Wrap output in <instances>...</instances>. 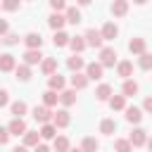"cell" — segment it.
I'll return each instance as SVG.
<instances>
[{
  "instance_id": "816d5d0a",
  "label": "cell",
  "mask_w": 152,
  "mask_h": 152,
  "mask_svg": "<svg viewBox=\"0 0 152 152\" xmlns=\"http://www.w3.org/2000/svg\"><path fill=\"white\" fill-rule=\"evenodd\" d=\"M0 43H2V38H0Z\"/></svg>"
},
{
  "instance_id": "b9f144b4",
  "label": "cell",
  "mask_w": 152,
  "mask_h": 152,
  "mask_svg": "<svg viewBox=\"0 0 152 152\" xmlns=\"http://www.w3.org/2000/svg\"><path fill=\"white\" fill-rule=\"evenodd\" d=\"M7 102H10V93H7V90H2V88H0V107H5V104H7Z\"/></svg>"
},
{
  "instance_id": "c3c4849f",
  "label": "cell",
  "mask_w": 152,
  "mask_h": 152,
  "mask_svg": "<svg viewBox=\"0 0 152 152\" xmlns=\"http://www.w3.org/2000/svg\"><path fill=\"white\" fill-rule=\"evenodd\" d=\"M133 2H135V5H145L147 0H133Z\"/></svg>"
},
{
  "instance_id": "9a60e30c",
  "label": "cell",
  "mask_w": 152,
  "mask_h": 152,
  "mask_svg": "<svg viewBox=\"0 0 152 152\" xmlns=\"http://www.w3.org/2000/svg\"><path fill=\"white\" fill-rule=\"evenodd\" d=\"M64 86H66V81H64V76H59V74H52V76L48 78V88L55 90V93H62Z\"/></svg>"
},
{
  "instance_id": "bcb514c9",
  "label": "cell",
  "mask_w": 152,
  "mask_h": 152,
  "mask_svg": "<svg viewBox=\"0 0 152 152\" xmlns=\"http://www.w3.org/2000/svg\"><path fill=\"white\" fill-rule=\"evenodd\" d=\"M12 152H28V147H26V145H17Z\"/></svg>"
},
{
  "instance_id": "5bb4252c",
  "label": "cell",
  "mask_w": 152,
  "mask_h": 152,
  "mask_svg": "<svg viewBox=\"0 0 152 152\" xmlns=\"http://www.w3.org/2000/svg\"><path fill=\"white\" fill-rule=\"evenodd\" d=\"M116 74H119L124 81H128V78L133 76V62H128V59L119 62V64H116Z\"/></svg>"
},
{
  "instance_id": "83f0119b",
  "label": "cell",
  "mask_w": 152,
  "mask_h": 152,
  "mask_svg": "<svg viewBox=\"0 0 152 152\" xmlns=\"http://www.w3.org/2000/svg\"><path fill=\"white\" fill-rule=\"evenodd\" d=\"M52 147H55V152H69L71 147H69V138L66 135H57L55 138V142H52Z\"/></svg>"
},
{
  "instance_id": "d6a6232c",
  "label": "cell",
  "mask_w": 152,
  "mask_h": 152,
  "mask_svg": "<svg viewBox=\"0 0 152 152\" xmlns=\"http://www.w3.org/2000/svg\"><path fill=\"white\" fill-rule=\"evenodd\" d=\"M135 93H138V83H135V81H131V78H128V81H124L121 95H126V97H133Z\"/></svg>"
},
{
  "instance_id": "7bdbcfd3",
  "label": "cell",
  "mask_w": 152,
  "mask_h": 152,
  "mask_svg": "<svg viewBox=\"0 0 152 152\" xmlns=\"http://www.w3.org/2000/svg\"><path fill=\"white\" fill-rule=\"evenodd\" d=\"M142 109H145V112H147V114H152V95H150V97H145V100H142Z\"/></svg>"
},
{
  "instance_id": "4fadbf2b",
  "label": "cell",
  "mask_w": 152,
  "mask_h": 152,
  "mask_svg": "<svg viewBox=\"0 0 152 152\" xmlns=\"http://www.w3.org/2000/svg\"><path fill=\"white\" fill-rule=\"evenodd\" d=\"M40 71H43L48 78H50L52 74H57V59H55V57H45V59L40 62Z\"/></svg>"
},
{
  "instance_id": "f35d334b",
  "label": "cell",
  "mask_w": 152,
  "mask_h": 152,
  "mask_svg": "<svg viewBox=\"0 0 152 152\" xmlns=\"http://www.w3.org/2000/svg\"><path fill=\"white\" fill-rule=\"evenodd\" d=\"M50 7L55 12H66V0H50Z\"/></svg>"
},
{
  "instance_id": "1f68e13d",
  "label": "cell",
  "mask_w": 152,
  "mask_h": 152,
  "mask_svg": "<svg viewBox=\"0 0 152 152\" xmlns=\"http://www.w3.org/2000/svg\"><path fill=\"white\" fill-rule=\"evenodd\" d=\"M81 150H83V152H97V150H100V142H97L95 138H90V135H88V138H83Z\"/></svg>"
},
{
  "instance_id": "7dc6e473",
  "label": "cell",
  "mask_w": 152,
  "mask_h": 152,
  "mask_svg": "<svg viewBox=\"0 0 152 152\" xmlns=\"http://www.w3.org/2000/svg\"><path fill=\"white\" fill-rule=\"evenodd\" d=\"M76 2H78V5H90L93 0H76Z\"/></svg>"
},
{
  "instance_id": "f5cc1de1",
  "label": "cell",
  "mask_w": 152,
  "mask_h": 152,
  "mask_svg": "<svg viewBox=\"0 0 152 152\" xmlns=\"http://www.w3.org/2000/svg\"><path fill=\"white\" fill-rule=\"evenodd\" d=\"M0 7H2V2H0Z\"/></svg>"
},
{
  "instance_id": "8fae6325",
  "label": "cell",
  "mask_w": 152,
  "mask_h": 152,
  "mask_svg": "<svg viewBox=\"0 0 152 152\" xmlns=\"http://www.w3.org/2000/svg\"><path fill=\"white\" fill-rule=\"evenodd\" d=\"M100 33H102V38H104V40H114V38L119 36V26H116L114 21H107V24L100 28Z\"/></svg>"
},
{
  "instance_id": "ac0fdd59",
  "label": "cell",
  "mask_w": 152,
  "mask_h": 152,
  "mask_svg": "<svg viewBox=\"0 0 152 152\" xmlns=\"http://www.w3.org/2000/svg\"><path fill=\"white\" fill-rule=\"evenodd\" d=\"M10 109H12V116H14V119H24V114L28 112V107H26V102H24V100L12 102V104H10Z\"/></svg>"
},
{
  "instance_id": "ee69618b",
  "label": "cell",
  "mask_w": 152,
  "mask_h": 152,
  "mask_svg": "<svg viewBox=\"0 0 152 152\" xmlns=\"http://www.w3.org/2000/svg\"><path fill=\"white\" fill-rule=\"evenodd\" d=\"M7 33H10V26L5 19H0V36H7Z\"/></svg>"
},
{
  "instance_id": "ffe728a7",
  "label": "cell",
  "mask_w": 152,
  "mask_h": 152,
  "mask_svg": "<svg viewBox=\"0 0 152 152\" xmlns=\"http://www.w3.org/2000/svg\"><path fill=\"white\" fill-rule=\"evenodd\" d=\"M64 17H66V21H69V24H74V26L83 21V17H81V10H78V7H66Z\"/></svg>"
},
{
  "instance_id": "603a6c76",
  "label": "cell",
  "mask_w": 152,
  "mask_h": 152,
  "mask_svg": "<svg viewBox=\"0 0 152 152\" xmlns=\"http://www.w3.org/2000/svg\"><path fill=\"white\" fill-rule=\"evenodd\" d=\"M66 66L76 74V71H81V69L86 66V62H83V57H81V55H71V57L66 59Z\"/></svg>"
},
{
  "instance_id": "4dcf8cb0",
  "label": "cell",
  "mask_w": 152,
  "mask_h": 152,
  "mask_svg": "<svg viewBox=\"0 0 152 152\" xmlns=\"http://www.w3.org/2000/svg\"><path fill=\"white\" fill-rule=\"evenodd\" d=\"M38 140H40V133H38V131H26V133H24V145H26V147H36Z\"/></svg>"
},
{
  "instance_id": "5b68a950",
  "label": "cell",
  "mask_w": 152,
  "mask_h": 152,
  "mask_svg": "<svg viewBox=\"0 0 152 152\" xmlns=\"http://www.w3.org/2000/svg\"><path fill=\"white\" fill-rule=\"evenodd\" d=\"M52 124H55L57 128H66V126L71 124V114H69L66 109H57V112L52 114Z\"/></svg>"
},
{
  "instance_id": "52a82bcc",
  "label": "cell",
  "mask_w": 152,
  "mask_h": 152,
  "mask_svg": "<svg viewBox=\"0 0 152 152\" xmlns=\"http://www.w3.org/2000/svg\"><path fill=\"white\" fill-rule=\"evenodd\" d=\"M24 43H26L28 50H40V45H43V36L36 33V31H31V33L24 36Z\"/></svg>"
},
{
  "instance_id": "484cf974",
  "label": "cell",
  "mask_w": 152,
  "mask_h": 152,
  "mask_svg": "<svg viewBox=\"0 0 152 152\" xmlns=\"http://www.w3.org/2000/svg\"><path fill=\"white\" fill-rule=\"evenodd\" d=\"M128 12V0H114L112 2V14L114 17H124Z\"/></svg>"
},
{
  "instance_id": "e575fe53",
  "label": "cell",
  "mask_w": 152,
  "mask_h": 152,
  "mask_svg": "<svg viewBox=\"0 0 152 152\" xmlns=\"http://www.w3.org/2000/svg\"><path fill=\"white\" fill-rule=\"evenodd\" d=\"M114 152H133L131 140H128V138H119V140L114 142Z\"/></svg>"
},
{
  "instance_id": "277c9868",
  "label": "cell",
  "mask_w": 152,
  "mask_h": 152,
  "mask_svg": "<svg viewBox=\"0 0 152 152\" xmlns=\"http://www.w3.org/2000/svg\"><path fill=\"white\" fill-rule=\"evenodd\" d=\"M114 62H116V50L114 48H102L100 50V64L107 69V66H114Z\"/></svg>"
},
{
  "instance_id": "2e32d148",
  "label": "cell",
  "mask_w": 152,
  "mask_h": 152,
  "mask_svg": "<svg viewBox=\"0 0 152 152\" xmlns=\"http://www.w3.org/2000/svg\"><path fill=\"white\" fill-rule=\"evenodd\" d=\"M95 97H97L100 102H109V97H112V86H109V83H100V86L95 88Z\"/></svg>"
},
{
  "instance_id": "836d02e7",
  "label": "cell",
  "mask_w": 152,
  "mask_h": 152,
  "mask_svg": "<svg viewBox=\"0 0 152 152\" xmlns=\"http://www.w3.org/2000/svg\"><path fill=\"white\" fill-rule=\"evenodd\" d=\"M114 131H116V121H114V119H102V124H100V133L112 135Z\"/></svg>"
},
{
  "instance_id": "4316f807",
  "label": "cell",
  "mask_w": 152,
  "mask_h": 152,
  "mask_svg": "<svg viewBox=\"0 0 152 152\" xmlns=\"http://www.w3.org/2000/svg\"><path fill=\"white\" fill-rule=\"evenodd\" d=\"M57 102H59V93H55V90L48 88V90L43 93V104H45V107H55Z\"/></svg>"
},
{
  "instance_id": "60d3db41",
  "label": "cell",
  "mask_w": 152,
  "mask_h": 152,
  "mask_svg": "<svg viewBox=\"0 0 152 152\" xmlns=\"http://www.w3.org/2000/svg\"><path fill=\"white\" fill-rule=\"evenodd\" d=\"M7 140H10V131L0 126V145H7Z\"/></svg>"
},
{
  "instance_id": "44dd1931",
  "label": "cell",
  "mask_w": 152,
  "mask_h": 152,
  "mask_svg": "<svg viewBox=\"0 0 152 152\" xmlns=\"http://www.w3.org/2000/svg\"><path fill=\"white\" fill-rule=\"evenodd\" d=\"M86 86H88V76L81 74V71H76V74L71 76V88H74V90H83Z\"/></svg>"
},
{
  "instance_id": "f546056e",
  "label": "cell",
  "mask_w": 152,
  "mask_h": 152,
  "mask_svg": "<svg viewBox=\"0 0 152 152\" xmlns=\"http://www.w3.org/2000/svg\"><path fill=\"white\" fill-rule=\"evenodd\" d=\"M109 107H112L114 112L126 109V95H112V97H109Z\"/></svg>"
},
{
  "instance_id": "74e56055",
  "label": "cell",
  "mask_w": 152,
  "mask_h": 152,
  "mask_svg": "<svg viewBox=\"0 0 152 152\" xmlns=\"http://www.w3.org/2000/svg\"><path fill=\"white\" fill-rule=\"evenodd\" d=\"M19 40H24V38H19L17 33H7V36H2V43H5V45H17Z\"/></svg>"
},
{
  "instance_id": "681fc988",
  "label": "cell",
  "mask_w": 152,
  "mask_h": 152,
  "mask_svg": "<svg viewBox=\"0 0 152 152\" xmlns=\"http://www.w3.org/2000/svg\"><path fill=\"white\" fill-rule=\"evenodd\" d=\"M145 145H147V147H150V152H152V138H150V140H147Z\"/></svg>"
},
{
  "instance_id": "30bf717a",
  "label": "cell",
  "mask_w": 152,
  "mask_h": 152,
  "mask_svg": "<svg viewBox=\"0 0 152 152\" xmlns=\"http://www.w3.org/2000/svg\"><path fill=\"white\" fill-rule=\"evenodd\" d=\"M7 131H10V135H24L28 128H26V121L24 119H12L10 126H7Z\"/></svg>"
},
{
  "instance_id": "9c48e42d",
  "label": "cell",
  "mask_w": 152,
  "mask_h": 152,
  "mask_svg": "<svg viewBox=\"0 0 152 152\" xmlns=\"http://www.w3.org/2000/svg\"><path fill=\"white\" fill-rule=\"evenodd\" d=\"M17 69V59L12 52H2L0 55V71H14Z\"/></svg>"
},
{
  "instance_id": "e0dca14e",
  "label": "cell",
  "mask_w": 152,
  "mask_h": 152,
  "mask_svg": "<svg viewBox=\"0 0 152 152\" xmlns=\"http://www.w3.org/2000/svg\"><path fill=\"white\" fill-rule=\"evenodd\" d=\"M69 48L74 50V55H81L88 45H86V38L83 36H71V40H69Z\"/></svg>"
},
{
  "instance_id": "cb8c5ba5",
  "label": "cell",
  "mask_w": 152,
  "mask_h": 152,
  "mask_svg": "<svg viewBox=\"0 0 152 152\" xmlns=\"http://www.w3.org/2000/svg\"><path fill=\"white\" fill-rule=\"evenodd\" d=\"M59 102H62L64 107L76 104V90H74V88H71V90H62V93H59Z\"/></svg>"
},
{
  "instance_id": "f6af8a7d",
  "label": "cell",
  "mask_w": 152,
  "mask_h": 152,
  "mask_svg": "<svg viewBox=\"0 0 152 152\" xmlns=\"http://www.w3.org/2000/svg\"><path fill=\"white\" fill-rule=\"evenodd\" d=\"M33 152H50V147H48V145H40V142H38V145L33 147Z\"/></svg>"
},
{
  "instance_id": "8992f818",
  "label": "cell",
  "mask_w": 152,
  "mask_h": 152,
  "mask_svg": "<svg viewBox=\"0 0 152 152\" xmlns=\"http://www.w3.org/2000/svg\"><path fill=\"white\" fill-rule=\"evenodd\" d=\"M64 24H66V17H64L62 12H52V14L48 17V26H50L52 31H62Z\"/></svg>"
},
{
  "instance_id": "ab89813d",
  "label": "cell",
  "mask_w": 152,
  "mask_h": 152,
  "mask_svg": "<svg viewBox=\"0 0 152 152\" xmlns=\"http://www.w3.org/2000/svg\"><path fill=\"white\" fill-rule=\"evenodd\" d=\"M2 10H7V12H17V10H19V0H2Z\"/></svg>"
},
{
  "instance_id": "ba28073f",
  "label": "cell",
  "mask_w": 152,
  "mask_h": 152,
  "mask_svg": "<svg viewBox=\"0 0 152 152\" xmlns=\"http://www.w3.org/2000/svg\"><path fill=\"white\" fill-rule=\"evenodd\" d=\"M128 140H131L133 147H140V145L147 142V131H145V128H133V133L128 135Z\"/></svg>"
},
{
  "instance_id": "8d00e7d4",
  "label": "cell",
  "mask_w": 152,
  "mask_h": 152,
  "mask_svg": "<svg viewBox=\"0 0 152 152\" xmlns=\"http://www.w3.org/2000/svg\"><path fill=\"white\" fill-rule=\"evenodd\" d=\"M138 66L145 69V71H150V69H152V55H150V52H142V55L138 57Z\"/></svg>"
},
{
  "instance_id": "f907efd6",
  "label": "cell",
  "mask_w": 152,
  "mask_h": 152,
  "mask_svg": "<svg viewBox=\"0 0 152 152\" xmlns=\"http://www.w3.org/2000/svg\"><path fill=\"white\" fill-rule=\"evenodd\" d=\"M69 152H83V150H81V147H74V150H69Z\"/></svg>"
},
{
  "instance_id": "7402d4cb",
  "label": "cell",
  "mask_w": 152,
  "mask_h": 152,
  "mask_svg": "<svg viewBox=\"0 0 152 152\" xmlns=\"http://www.w3.org/2000/svg\"><path fill=\"white\" fill-rule=\"evenodd\" d=\"M38 62H43V55H40V50H26L24 52V64H38Z\"/></svg>"
},
{
  "instance_id": "6da1fadb",
  "label": "cell",
  "mask_w": 152,
  "mask_h": 152,
  "mask_svg": "<svg viewBox=\"0 0 152 152\" xmlns=\"http://www.w3.org/2000/svg\"><path fill=\"white\" fill-rule=\"evenodd\" d=\"M83 38H86V45H90V48H97V50H102V33L97 31V28H88L86 33H83Z\"/></svg>"
},
{
  "instance_id": "7a4b0ae2",
  "label": "cell",
  "mask_w": 152,
  "mask_h": 152,
  "mask_svg": "<svg viewBox=\"0 0 152 152\" xmlns=\"http://www.w3.org/2000/svg\"><path fill=\"white\" fill-rule=\"evenodd\" d=\"M102 74H104V66H102L100 62H90V64H86V76H88V81H100Z\"/></svg>"
},
{
  "instance_id": "f1b7e54d",
  "label": "cell",
  "mask_w": 152,
  "mask_h": 152,
  "mask_svg": "<svg viewBox=\"0 0 152 152\" xmlns=\"http://www.w3.org/2000/svg\"><path fill=\"white\" fill-rule=\"evenodd\" d=\"M69 40H71L69 33H64V31H55V38H52L55 48H64V45H69Z\"/></svg>"
},
{
  "instance_id": "7c38bea8",
  "label": "cell",
  "mask_w": 152,
  "mask_h": 152,
  "mask_svg": "<svg viewBox=\"0 0 152 152\" xmlns=\"http://www.w3.org/2000/svg\"><path fill=\"white\" fill-rule=\"evenodd\" d=\"M145 48H147V43H145V38H131V40H128V50H131L133 55H138V57H140L142 52H147Z\"/></svg>"
},
{
  "instance_id": "3957f363",
  "label": "cell",
  "mask_w": 152,
  "mask_h": 152,
  "mask_svg": "<svg viewBox=\"0 0 152 152\" xmlns=\"http://www.w3.org/2000/svg\"><path fill=\"white\" fill-rule=\"evenodd\" d=\"M52 114H55V112H50V107H45V104H40V107L36 104V107H33V119L40 121V124H50V121H52Z\"/></svg>"
},
{
  "instance_id": "d590c367",
  "label": "cell",
  "mask_w": 152,
  "mask_h": 152,
  "mask_svg": "<svg viewBox=\"0 0 152 152\" xmlns=\"http://www.w3.org/2000/svg\"><path fill=\"white\" fill-rule=\"evenodd\" d=\"M14 74H17L19 81H28V78H31V69H28V64H19V66L14 69Z\"/></svg>"
},
{
  "instance_id": "d6986e66",
  "label": "cell",
  "mask_w": 152,
  "mask_h": 152,
  "mask_svg": "<svg viewBox=\"0 0 152 152\" xmlns=\"http://www.w3.org/2000/svg\"><path fill=\"white\" fill-rule=\"evenodd\" d=\"M126 121L128 124H140L142 121V109L140 107H126Z\"/></svg>"
},
{
  "instance_id": "d4e9b609",
  "label": "cell",
  "mask_w": 152,
  "mask_h": 152,
  "mask_svg": "<svg viewBox=\"0 0 152 152\" xmlns=\"http://www.w3.org/2000/svg\"><path fill=\"white\" fill-rule=\"evenodd\" d=\"M40 133V138H45V140H55V135H57V126L50 121V124H43V128L38 131Z\"/></svg>"
}]
</instances>
